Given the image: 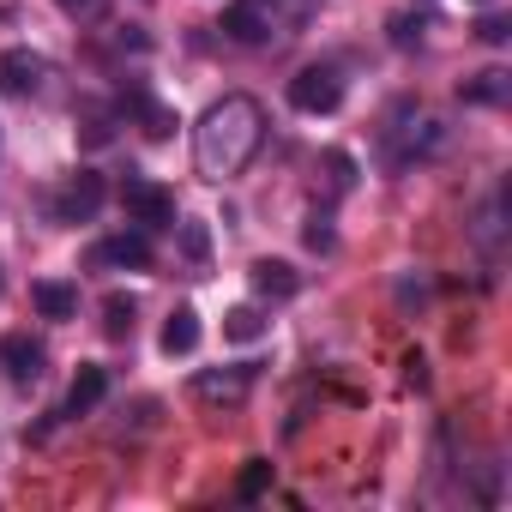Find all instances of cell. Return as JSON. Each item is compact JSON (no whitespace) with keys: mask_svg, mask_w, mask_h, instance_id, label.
Wrapping results in <instances>:
<instances>
[{"mask_svg":"<svg viewBox=\"0 0 512 512\" xmlns=\"http://www.w3.org/2000/svg\"><path fill=\"white\" fill-rule=\"evenodd\" d=\"M260 145H266V109L247 91L217 97L193 127V157H199V175H211V181H235Z\"/></svg>","mask_w":512,"mask_h":512,"instance_id":"cell-1","label":"cell"},{"mask_svg":"<svg viewBox=\"0 0 512 512\" xmlns=\"http://www.w3.org/2000/svg\"><path fill=\"white\" fill-rule=\"evenodd\" d=\"M320 0H235V7L223 13V31L247 49H272L284 37H296L308 19H314Z\"/></svg>","mask_w":512,"mask_h":512,"instance_id":"cell-2","label":"cell"},{"mask_svg":"<svg viewBox=\"0 0 512 512\" xmlns=\"http://www.w3.org/2000/svg\"><path fill=\"white\" fill-rule=\"evenodd\" d=\"M338 103H344V73H338L332 61L302 67V73L290 79V109H302V115H332Z\"/></svg>","mask_w":512,"mask_h":512,"instance_id":"cell-3","label":"cell"},{"mask_svg":"<svg viewBox=\"0 0 512 512\" xmlns=\"http://www.w3.org/2000/svg\"><path fill=\"white\" fill-rule=\"evenodd\" d=\"M121 205H127V217H133L139 229H175V193L157 187V181H145V175H127Z\"/></svg>","mask_w":512,"mask_h":512,"instance_id":"cell-4","label":"cell"},{"mask_svg":"<svg viewBox=\"0 0 512 512\" xmlns=\"http://www.w3.org/2000/svg\"><path fill=\"white\" fill-rule=\"evenodd\" d=\"M253 380H260V368H253V362L205 368V374H193V398H199V404H223V410H235V404L253 392Z\"/></svg>","mask_w":512,"mask_h":512,"instance_id":"cell-5","label":"cell"},{"mask_svg":"<svg viewBox=\"0 0 512 512\" xmlns=\"http://www.w3.org/2000/svg\"><path fill=\"white\" fill-rule=\"evenodd\" d=\"M103 199H109L103 175H97V169H79V175H67V187L55 193V217H61V223H91V217L103 211Z\"/></svg>","mask_w":512,"mask_h":512,"instance_id":"cell-6","label":"cell"},{"mask_svg":"<svg viewBox=\"0 0 512 512\" xmlns=\"http://www.w3.org/2000/svg\"><path fill=\"white\" fill-rule=\"evenodd\" d=\"M151 235L145 229H127V235H109V241H97L91 247V266H103V272H151Z\"/></svg>","mask_w":512,"mask_h":512,"instance_id":"cell-7","label":"cell"},{"mask_svg":"<svg viewBox=\"0 0 512 512\" xmlns=\"http://www.w3.org/2000/svg\"><path fill=\"white\" fill-rule=\"evenodd\" d=\"M0 368H7L13 386H37L43 368H49V350L31 332H13V338H0Z\"/></svg>","mask_w":512,"mask_h":512,"instance_id":"cell-8","label":"cell"},{"mask_svg":"<svg viewBox=\"0 0 512 512\" xmlns=\"http://www.w3.org/2000/svg\"><path fill=\"white\" fill-rule=\"evenodd\" d=\"M49 85V61L31 55V49H7L0 55V91L7 97H37Z\"/></svg>","mask_w":512,"mask_h":512,"instance_id":"cell-9","label":"cell"},{"mask_svg":"<svg viewBox=\"0 0 512 512\" xmlns=\"http://www.w3.org/2000/svg\"><path fill=\"white\" fill-rule=\"evenodd\" d=\"M121 115H133L151 139H169V133H175V115H169L145 85H127V91H121Z\"/></svg>","mask_w":512,"mask_h":512,"instance_id":"cell-10","label":"cell"},{"mask_svg":"<svg viewBox=\"0 0 512 512\" xmlns=\"http://www.w3.org/2000/svg\"><path fill=\"white\" fill-rule=\"evenodd\" d=\"M253 290H260L266 302H290L302 290V272L290 260H253Z\"/></svg>","mask_w":512,"mask_h":512,"instance_id":"cell-11","label":"cell"},{"mask_svg":"<svg viewBox=\"0 0 512 512\" xmlns=\"http://www.w3.org/2000/svg\"><path fill=\"white\" fill-rule=\"evenodd\" d=\"M103 392H109V374L85 362V368L73 374V386H67V410H61V416H91V410L103 404Z\"/></svg>","mask_w":512,"mask_h":512,"instance_id":"cell-12","label":"cell"},{"mask_svg":"<svg viewBox=\"0 0 512 512\" xmlns=\"http://www.w3.org/2000/svg\"><path fill=\"white\" fill-rule=\"evenodd\" d=\"M31 302H37L43 320H73V314H79V290H73V284H55V278L31 284Z\"/></svg>","mask_w":512,"mask_h":512,"instance_id":"cell-13","label":"cell"},{"mask_svg":"<svg viewBox=\"0 0 512 512\" xmlns=\"http://www.w3.org/2000/svg\"><path fill=\"white\" fill-rule=\"evenodd\" d=\"M458 97H464V103H488V109H494V103H506V97H512V73L488 67V73L464 79V85H458Z\"/></svg>","mask_w":512,"mask_h":512,"instance_id":"cell-14","label":"cell"},{"mask_svg":"<svg viewBox=\"0 0 512 512\" xmlns=\"http://www.w3.org/2000/svg\"><path fill=\"white\" fill-rule=\"evenodd\" d=\"M193 344H199V314L193 308H175L163 320V356H193Z\"/></svg>","mask_w":512,"mask_h":512,"instance_id":"cell-15","label":"cell"},{"mask_svg":"<svg viewBox=\"0 0 512 512\" xmlns=\"http://www.w3.org/2000/svg\"><path fill=\"white\" fill-rule=\"evenodd\" d=\"M223 338H229V344H253V338H266L260 308H229V314H223Z\"/></svg>","mask_w":512,"mask_h":512,"instance_id":"cell-16","label":"cell"},{"mask_svg":"<svg viewBox=\"0 0 512 512\" xmlns=\"http://www.w3.org/2000/svg\"><path fill=\"white\" fill-rule=\"evenodd\" d=\"M133 320H139V302L133 296H109L103 302V332L109 338H133Z\"/></svg>","mask_w":512,"mask_h":512,"instance_id":"cell-17","label":"cell"},{"mask_svg":"<svg viewBox=\"0 0 512 512\" xmlns=\"http://www.w3.org/2000/svg\"><path fill=\"white\" fill-rule=\"evenodd\" d=\"M266 488H272V464H266V458H253V464L241 470V482H235V500H260Z\"/></svg>","mask_w":512,"mask_h":512,"instance_id":"cell-18","label":"cell"},{"mask_svg":"<svg viewBox=\"0 0 512 512\" xmlns=\"http://www.w3.org/2000/svg\"><path fill=\"white\" fill-rule=\"evenodd\" d=\"M476 37H482V43H494V49H500V43H506V37H512V25H506V19H500V13H482V19H476Z\"/></svg>","mask_w":512,"mask_h":512,"instance_id":"cell-19","label":"cell"},{"mask_svg":"<svg viewBox=\"0 0 512 512\" xmlns=\"http://www.w3.org/2000/svg\"><path fill=\"white\" fill-rule=\"evenodd\" d=\"M181 247H187L193 266H205V229H199V223H181Z\"/></svg>","mask_w":512,"mask_h":512,"instance_id":"cell-20","label":"cell"},{"mask_svg":"<svg viewBox=\"0 0 512 512\" xmlns=\"http://www.w3.org/2000/svg\"><path fill=\"white\" fill-rule=\"evenodd\" d=\"M392 43L398 49H416L422 43V19H392Z\"/></svg>","mask_w":512,"mask_h":512,"instance_id":"cell-21","label":"cell"},{"mask_svg":"<svg viewBox=\"0 0 512 512\" xmlns=\"http://www.w3.org/2000/svg\"><path fill=\"white\" fill-rule=\"evenodd\" d=\"M326 169H332V187H338V193L356 181V169H350V157H344V151H326Z\"/></svg>","mask_w":512,"mask_h":512,"instance_id":"cell-22","label":"cell"},{"mask_svg":"<svg viewBox=\"0 0 512 512\" xmlns=\"http://www.w3.org/2000/svg\"><path fill=\"white\" fill-rule=\"evenodd\" d=\"M85 145H109V115H85Z\"/></svg>","mask_w":512,"mask_h":512,"instance_id":"cell-23","label":"cell"},{"mask_svg":"<svg viewBox=\"0 0 512 512\" xmlns=\"http://www.w3.org/2000/svg\"><path fill=\"white\" fill-rule=\"evenodd\" d=\"M308 247H314V253L332 247V223H326V217H308Z\"/></svg>","mask_w":512,"mask_h":512,"instance_id":"cell-24","label":"cell"},{"mask_svg":"<svg viewBox=\"0 0 512 512\" xmlns=\"http://www.w3.org/2000/svg\"><path fill=\"white\" fill-rule=\"evenodd\" d=\"M55 7H61V13H73V19H79V13H97V0H55Z\"/></svg>","mask_w":512,"mask_h":512,"instance_id":"cell-25","label":"cell"}]
</instances>
